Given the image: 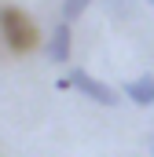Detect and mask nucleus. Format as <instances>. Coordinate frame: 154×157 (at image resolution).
<instances>
[{"instance_id": "2", "label": "nucleus", "mask_w": 154, "mask_h": 157, "mask_svg": "<svg viewBox=\"0 0 154 157\" xmlns=\"http://www.w3.org/2000/svg\"><path fill=\"white\" fill-rule=\"evenodd\" d=\"M70 88H77L84 99H92V102H99V106H117L121 99H117V91L107 84V80H95L88 70H70Z\"/></svg>"}, {"instance_id": "1", "label": "nucleus", "mask_w": 154, "mask_h": 157, "mask_svg": "<svg viewBox=\"0 0 154 157\" xmlns=\"http://www.w3.org/2000/svg\"><path fill=\"white\" fill-rule=\"evenodd\" d=\"M0 37L7 40L11 51H30V48L37 44V29H33V22H30L18 7L0 4Z\"/></svg>"}, {"instance_id": "4", "label": "nucleus", "mask_w": 154, "mask_h": 157, "mask_svg": "<svg viewBox=\"0 0 154 157\" xmlns=\"http://www.w3.org/2000/svg\"><path fill=\"white\" fill-rule=\"evenodd\" d=\"M125 99H132L136 106H154V77L143 73V77L128 80L125 84Z\"/></svg>"}, {"instance_id": "3", "label": "nucleus", "mask_w": 154, "mask_h": 157, "mask_svg": "<svg viewBox=\"0 0 154 157\" xmlns=\"http://www.w3.org/2000/svg\"><path fill=\"white\" fill-rule=\"evenodd\" d=\"M70 22H59L55 29H51V37H48V48H44V55H48V62H66L70 59Z\"/></svg>"}, {"instance_id": "5", "label": "nucleus", "mask_w": 154, "mask_h": 157, "mask_svg": "<svg viewBox=\"0 0 154 157\" xmlns=\"http://www.w3.org/2000/svg\"><path fill=\"white\" fill-rule=\"evenodd\" d=\"M103 4H107V11H110L114 18H121V22L136 15V0H103Z\"/></svg>"}, {"instance_id": "8", "label": "nucleus", "mask_w": 154, "mask_h": 157, "mask_svg": "<svg viewBox=\"0 0 154 157\" xmlns=\"http://www.w3.org/2000/svg\"><path fill=\"white\" fill-rule=\"evenodd\" d=\"M147 4H154V0H147Z\"/></svg>"}, {"instance_id": "6", "label": "nucleus", "mask_w": 154, "mask_h": 157, "mask_svg": "<svg viewBox=\"0 0 154 157\" xmlns=\"http://www.w3.org/2000/svg\"><path fill=\"white\" fill-rule=\"evenodd\" d=\"M92 0H63V22H77L84 11H88Z\"/></svg>"}, {"instance_id": "7", "label": "nucleus", "mask_w": 154, "mask_h": 157, "mask_svg": "<svg viewBox=\"0 0 154 157\" xmlns=\"http://www.w3.org/2000/svg\"><path fill=\"white\" fill-rule=\"evenodd\" d=\"M151 154H154V143H151Z\"/></svg>"}]
</instances>
